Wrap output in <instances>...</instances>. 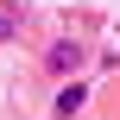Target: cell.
<instances>
[{
	"instance_id": "cell-1",
	"label": "cell",
	"mask_w": 120,
	"mask_h": 120,
	"mask_svg": "<svg viewBox=\"0 0 120 120\" xmlns=\"http://www.w3.org/2000/svg\"><path fill=\"white\" fill-rule=\"evenodd\" d=\"M51 70H57V76H76V70H82V44H70V38L51 44Z\"/></svg>"
},
{
	"instance_id": "cell-2",
	"label": "cell",
	"mask_w": 120,
	"mask_h": 120,
	"mask_svg": "<svg viewBox=\"0 0 120 120\" xmlns=\"http://www.w3.org/2000/svg\"><path fill=\"white\" fill-rule=\"evenodd\" d=\"M76 108H82V82H70V89H57V114L70 120V114H76Z\"/></svg>"
},
{
	"instance_id": "cell-3",
	"label": "cell",
	"mask_w": 120,
	"mask_h": 120,
	"mask_svg": "<svg viewBox=\"0 0 120 120\" xmlns=\"http://www.w3.org/2000/svg\"><path fill=\"white\" fill-rule=\"evenodd\" d=\"M6 32H13V25H6V19H0V38H6Z\"/></svg>"
}]
</instances>
